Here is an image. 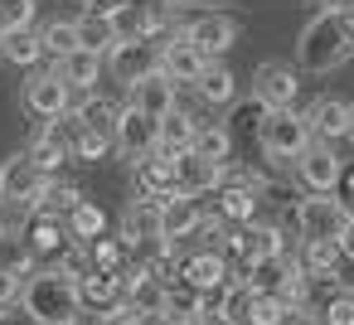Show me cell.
<instances>
[{
	"mask_svg": "<svg viewBox=\"0 0 354 325\" xmlns=\"http://www.w3.org/2000/svg\"><path fill=\"white\" fill-rule=\"evenodd\" d=\"M320 325H354V296L349 291H330L320 306Z\"/></svg>",
	"mask_w": 354,
	"mask_h": 325,
	"instance_id": "b9f144b4",
	"label": "cell"
},
{
	"mask_svg": "<svg viewBox=\"0 0 354 325\" xmlns=\"http://www.w3.org/2000/svg\"><path fill=\"white\" fill-rule=\"evenodd\" d=\"M20 310L35 325H83V291L59 267H35L20 286Z\"/></svg>",
	"mask_w": 354,
	"mask_h": 325,
	"instance_id": "6da1fadb",
	"label": "cell"
},
{
	"mask_svg": "<svg viewBox=\"0 0 354 325\" xmlns=\"http://www.w3.org/2000/svg\"><path fill=\"white\" fill-rule=\"evenodd\" d=\"M296 325H320V320H296Z\"/></svg>",
	"mask_w": 354,
	"mask_h": 325,
	"instance_id": "f907efd6",
	"label": "cell"
},
{
	"mask_svg": "<svg viewBox=\"0 0 354 325\" xmlns=\"http://www.w3.org/2000/svg\"><path fill=\"white\" fill-rule=\"evenodd\" d=\"M127 107L146 112L151 122H160L165 112H175V107H180V88H175L165 73H151V78H141L136 88H127Z\"/></svg>",
	"mask_w": 354,
	"mask_h": 325,
	"instance_id": "ac0fdd59",
	"label": "cell"
},
{
	"mask_svg": "<svg viewBox=\"0 0 354 325\" xmlns=\"http://www.w3.org/2000/svg\"><path fill=\"white\" fill-rule=\"evenodd\" d=\"M296 98H301V73H296L291 64L267 59V64L252 68V102H257L262 112H291Z\"/></svg>",
	"mask_w": 354,
	"mask_h": 325,
	"instance_id": "9c48e42d",
	"label": "cell"
},
{
	"mask_svg": "<svg viewBox=\"0 0 354 325\" xmlns=\"http://www.w3.org/2000/svg\"><path fill=\"white\" fill-rule=\"evenodd\" d=\"M0 54H6V64H20V68H39V59H44V44H39V30H15V35H6V44H0Z\"/></svg>",
	"mask_w": 354,
	"mask_h": 325,
	"instance_id": "836d02e7",
	"label": "cell"
},
{
	"mask_svg": "<svg viewBox=\"0 0 354 325\" xmlns=\"http://www.w3.org/2000/svg\"><path fill=\"white\" fill-rule=\"evenodd\" d=\"M199 325H223V320H214V315H204V320H199Z\"/></svg>",
	"mask_w": 354,
	"mask_h": 325,
	"instance_id": "681fc988",
	"label": "cell"
},
{
	"mask_svg": "<svg viewBox=\"0 0 354 325\" xmlns=\"http://www.w3.org/2000/svg\"><path fill=\"white\" fill-rule=\"evenodd\" d=\"M44 185H49V180L39 175V165L30 160V151H20V156H10L6 165H0V204H20V209L35 214Z\"/></svg>",
	"mask_w": 354,
	"mask_h": 325,
	"instance_id": "8fae6325",
	"label": "cell"
},
{
	"mask_svg": "<svg viewBox=\"0 0 354 325\" xmlns=\"http://www.w3.org/2000/svg\"><path fill=\"white\" fill-rule=\"evenodd\" d=\"M59 68V78L68 83V93H83V98H93L97 93V83H102V73H107V64L97 59V54H68V59H59L54 64Z\"/></svg>",
	"mask_w": 354,
	"mask_h": 325,
	"instance_id": "603a6c76",
	"label": "cell"
},
{
	"mask_svg": "<svg viewBox=\"0 0 354 325\" xmlns=\"http://www.w3.org/2000/svg\"><path fill=\"white\" fill-rule=\"evenodd\" d=\"M0 325H35V320H30L20 306H10V310H0Z\"/></svg>",
	"mask_w": 354,
	"mask_h": 325,
	"instance_id": "f6af8a7d",
	"label": "cell"
},
{
	"mask_svg": "<svg viewBox=\"0 0 354 325\" xmlns=\"http://www.w3.org/2000/svg\"><path fill=\"white\" fill-rule=\"evenodd\" d=\"M73 204H83V189L73 185V180H49L44 185V194H39V204H35V214H54V219H68L73 214Z\"/></svg>",
	"mask_w": 354,
	"mask_h": 325,
	"instance_id": "d6a6232c",
	"label": "cell"
},
{
	"mask_svg": "<svg viewBox=\"0 0 354 325\" xmlns=\"http://www.w3.org/2000/svg\"><path fill=\"white\" fill-rule=\"evenodd\" d=\"M64 223H68V238H73L78 248H88V243H97V238H107V228H112V219H107V209H102V204H93V199H83V204H73V214H68Z\"/></svg>",
	"mask_w": 354,
	"mask_h": 325,
	"instance_id": "4316f807",
	"label": "cell"
},
{
	"mask_svg": "<svg viewBox=\"0 0 354 325\" xmlns=\"http://www.w3.org/2000/svg\"><path fill=\"white\" fill-rule=\"evenodd\" d=\"M35 252H30V243L20 238V233H6V228H0V272H10V277H35Z\"/></svg>",
	"mask_w": 354,
	"mask_h": 325,
	"instance_id": "1f68e13d",
	"label": "cell"
},
{
	"mask_svg": "<svg viewBox=\"0 0 354 325\" xmlns=\"http://www.w3.org/2000/svg\"><path fill=\"white\" fill-rule=\"evenodd\" d=\"M102 64H107L112 83H122V88H136L141 78L160 73V44H156V39H146V44H117V49H112Z\"/></svg>",
	"mask_w": 354,
	"mask_h": 325,
	"instance_id": "4fadbf2b",
	"label": "cell"
},
{
	"mask_svg": "<svg viewBox=\"0 0 354 325\" xmlns=\"http://www.w3.org/2000/svg\"><path fill=\"white\" fill-rule=\"evenodd\" d=\"M310 146V127L306 117L291 107V112H262L257 117V151L262 160L272 165H296V156H306Z\"/></svg>",
	"mask_w": 354,
	"mask_h": 325,
	"instance_id": "277c9868",
	"label": "cell"
},
{
	"mask_svg": "<svg viewBox=\"0 0 354 325\" xmlns=\"http://www.w3.org/2000/svg\"><path fill=\"white\" fill-rule=\"evenodd\" d=\"M39 44H44V54L59 64V59H68V54H78V30H73V20H49L44 30H39Z\"/></svg>",
	"mask_w": 354,
	"mask_h": 325,
	"instance_id": "d590c367",
	"label": "cell"
},
{
	"mask_svg": "<svg viewBox=\"0 0 354 325\" xmlns=\"http://www.w3.org/2000/svg\"><path fill=\"white\" fill-rule=\"evenodd\" d=\"M88 262H93V272H107V277H117L127 262H131V252L122 248V238H97V243H88Z\"/></svg>",
	"mask_w": 354,
	"mask_h": 325,
	"instance_id": "74e56055",
	"label": "cell"
},
{
	"mask_svg": "<svg viewBox=\"0 0 354 325\" xmlns=\"http://www.w3.org/2000/svg\"><path fill=\"white\" fill-rule=\"evenodd\" d=\"M194 136H199V122H194L185 107H175V112H165V117L156 122V151H165V156L194 151Z\"/></svg>",
	"mask_w": 354,
	"mask_h": 325,
	"instance_id": "7402d4cb",
	"label": "cell"
},
{
	"mask_svg": "<svg viewBox=\"0 0 354 325\" xmlns=\"http://www.w3.org/2000/svg\"><path fill=\"white\" fill-rule=\"evenodd\" d=\"M354 228V209L344 204V199H335V194H306V199H296L291 204V214H286V223H281V233L286 238H301V243H344V233Z\"/></svg>",
	"mask_w": 354,
	"mask_h": 325,
	"instance_id": "3957f363",
	"label": "cell"
},
{
	"mask_svg": "<svg viewBox=\"0 0 354 325\" xmlns=\"http://www.w3.org/2000/svg\"><path fill=\"white\" fill-rule=\"evenodd\" d=\"M160 315H165L170 325H199V320L209 315V301H204V296H194V291H185V286H170V291H165Z\"/></svg>",
	"mask_w": 354,
	"mask_h": 325,
	"instance_id": "4dcf8cb0",
	"label": "cell"
},
{
	"mask_svg": "<svg viewBox=\"0 0 354 325\" xmlns=\"http://www.w3.org/2000/svg\"><path fill=\"white\" fill-rule=\"evenodd\" d=\"M339 20H344V30H349V35H354V6H349V10H344V15H339Z\"/></svg>",
	"mask_w": 354,
	"mask_h": 325,
	"instance_id": "c3c4849f",
	"label": "cell"
},
{
	"mask_svg": "<svg viewBox=\"0 0 354 325\" xmlns=\"http://www.w3.org/2000/svg\"><path fill=\"white\" fill-rule=\"evenodd\" d=\"M228 281H233V262H228L223 248H199V252L180 257V267H175V286H185V291H194L204 301L218 296Z\"/></svg>",
	"mask_w": 354,
	"mask_h": 325,
	"instance_id": "8992f818",
	"label": "cell"
},
{
	"mask_svg": "<svg viewBox=\"0 0 354 325\" xmlns=\"http://www.w3.org/2000/svg\"><path fill=\"white\" fill-rule=\"evenodd\" d=\"M117 151V141L112 136H102V131H78V141H73V160H107Z\"/></svg>",
	"mask_w": 354,
	"mask_h": 325,
	"instance_id": "60d3db41",
	"label": "cell"
},
{
	"mask_svg": "<svg viewBox=\"0 0 354 325\" xmlns=\"http://www.w3.org/2000/svg\"><path fill=\"white\" fill-rule=\"evenodd\" d=\"M73 30H78V49H83V54L107 59V54L117 49V30H112V20H107V15H97V10L78 15V20H73Z\"/></svg>",
	"mask_w": 354,
	"mask_h": 325,
	"instance_id": "83f0119b",
	"label": "cell"
},
{
	"mask_svg": "<svg viewBox=\"0 0 354 325\" xmlns=\"http://www.w3.org/2000/svg\"><path fill=\"white\" fill-rule=\"evenodd\" d=\"M223 180H228V165H214V160H204V156H194V151L175 156V189H180V194L209 199V194L223 189Z\"/></svg>",
	"mask_w": 354,
	"mask_h": 325,
	"instance_id": "9a60e30c",
	"label": "cell"
},
{
	"mask_svg": "<svg viewBox=\"0 0 354 325\" xmlns=\"http://www.w3.org/2000/svg\"><path fill=\"white\" fill-rule=\"evenodd\" d=\"M354 59V35L335 10H315L296 35V68L306 73H335Z\"/></svg>",
	"mask_w": 354,
	"mask_h": 325,
	"instance_id": "7a4b0ae2",
	"label": "cell"
},
{
	"mask_svg": "<svg viewBox=\"0 0 354 325\" xmlns=\"http://www.w3.org/2000/svg\"><path fill=\"white\" fill-rule=\"evenodd\" d=\"M257 204H262V199H257L252 189H243V185H223V189H218L214 214H218L228 228H243V223H252V219H257Z\"/></svg>",
	"mask_w": 354,
	"mask_h": 325,
	"instance_id": "f546056e",
	"label": "cell"
},
{
	"mask_svg": "<svg viewBox=\"0 0 354 325\" xmlns=\"http://www.w3.org/2000/svg\"><path fill=\"white\" fill-rule=\"evenodd\" d=\"M199 223H204V204L189 199V194H180V199H170V204L160 209V238L175 243V248H180L185 238H194Z\"/></svg>",
	"mask_w": 354,
	"mask_h": 325,
	"instance_id": "44dd1931",
	"label": "cell"
},
{
	"mask_svg": "<svg viewBox=\"0 0 354 325\" xmlns=\"http://www.w3.org/2000/svg\"><path fill=\"white\" fill-rule=\"evenodd\" d=\"M339 185H344V194H349V199H354V170H349V175H344V180H339Z\"/></svg>",
	"mask_w": 354,
	"mask_h": 325,
	"instance_id": "7dc6e473",
	"label": "cell"
},
{
	"mask_svg": "<svg viewBox=\"0 0 354 325\" xmlns=\"http://www.w3.org/2000/svg\"><path fill=\"white\" fill-rule=\"evenodd\" d=\"M194 93H199V102H209V107H228V102L238 98V78H233V68H228L223 59H214V64H204Z\"/></svg>",
	"mask_w": 354,
	"mask_h": 325,
	"instance_id": "484cf974",
	"label": "cell"
},
{
	"mask_svg": "<svg viewBox=\"0 0 354 325\" xmlns=\"http://www.w3.org/2000/svg\"><path fill=\"white\" fill-rule=\"evenodd\" d=\"M291 170H296V185H301L306 194H335L339 180H344V160H339V151H335V146H320V141H310L306 156H296Z\"/></svg>",
	"mask_w": 354,
	"mask_h": 325,
	"instance_id": "30bf717a",
	"label": "cell"
},
{
	"mask_svg": "<svg viewBox=\"0 0 354 325\" xmlns=\"http://www.w3.org/2000/svg\"><path fill=\"white\" fill-rule=\"evenodd\" d=\"M248 310H252V286L233 272V281L218 296H209V315L223 320V325H248Z\"/></svg>",
	"mask_w": 354,
	"mask_h": 325,
	"instance_id": "cb8c5ba5",
	"label": "cell"
},
{
	"mask_svg": "<svg viewBox=\"0 0 354 325\" xmlns=\"http://www.w3.org/2000/svg\"><path fill=\"white\" fill-rule=\"evenodd\" d=\"M117 151L136 165L146 156H156V122L136 107H122V122H117Z\"/></svg>",
	"mask_w": 354,
	"mask_h": 325,
	"instance_id": "ffe728a7",
	"label": "cell"
},
{
	"mask_svg": "<svg viewBox=\"0 0 354 325\" xmlns=\"http://www.w3.org/2000/svg\"><path fill=\"white\" fill-rule=\"evenodd\" d=\"M223 252H228V262L238 257V267H248V262H257V257H291V243H286V233H281L277 223L252 219V223H243V228H228Z\"/></svg>",
	"mask_w": 354,
	"mask_h": 325,
	"instance_id": "ba28073f",
	"label": "cell"
},
{
	"mask_svg": "<svg viewBox=\"0 0 354 325\" xmlns=\"http://www.w3.org/2000/svg\"><path fill=\"white\" fill-rule=\"evenodd\" d=\"M0 6H6V0H0Z\"/></svg>",
	"mask_w": 354,
	"mask_h": 325,
	"instance_id": "f5cc1de1",
	"label": "cell"
},
{
	"mask_svg": "<svg viewBox=\"0 0 354 325\" xmlns=\"http://www.w3.org/2000/svg\"><path fill=\"white\" fill-rule=\"evenodd\" d=\"M131 185H136V199H151V204H160V209H165L170 199H180V189H175V156L156 151V156L136 160Z\"/></svg>",
	"mask_w": 354,
	"mask_h": 325,
	"instance_id": "5bb4252c",
	"label": "cell"
},
{
	"mask_svg": "<svg viewBox=\"0 0 354 325\" xmlns=\"http://www.w3.org/2000/svg\"><path fill=\"white\" fill-rule=\"evenodd\" d=\"M131 325H170L165 315H146V320H131Z\"/></svg>",
	"mask_w": 354,
	"mask_h": 325,
	"instance_id": "bcb514c9",
	"label": "cell"
},
{
	"mask_svg": "<svg viewBox=\"0 0 354 325\" xmlns=\"http://www.w3.org/2000/svg\"><path fill=\"white\" fill-rule=\"evenodd\" d=\"M54 267H59V272H68L73 281H83V277L93 272V262H88V248H78V243H73V248H68V252H64Z\"/></svg>",
	"mask_w": 354,
	"mask_h": 325,
	"instance_id": "7bdbcfd3",
	"label": "cell"
},
{
	"mask_svg": "<svg viewBox=\"0 0 354 325\" xmlns=\"http://www.w3.org/2000/svg\"><path fill=\"white\" fill-rule=\"evenodd\" d=\"M175 35H185L209 64L223 59L233 44H238V20L223 15V10H199V15H180L175 20Z\"/></svg>",
	"mask_w": 354,
	"mask_h": 325,
	"instance_id": "5b68a950",
	"label": "cell"
},
{
	"mask_svg": "<svg viewBox=\"0 0 354 325\" xmlns=\"http://www.w3.org/2000/svg\"><path fill=\"white\" fill-rule=\"evenodd\" d=\"M20 102H25V112L44 127V122H59L64 112H73V93H68V83L59 78V68H35L30 78H25V88H20Z\"/></svg>",
	"mask_w": 354,
	"mask_h": 325,
	"instance_id": "52a82bcc",
	"label": "cell"
},
{
	"mask_svg": "<svg viewBox=\"0 0 354 325\" xmlns=\"http://www.w3.org/2000/svg\"><path fill=\"white\" fill-rule=\"evenodd\" d=\"M349 136H354V131H349Z\"/></svg>",
	"mask_w": 354,
	"mask_h": 325,
	"instance_id": "db71d44e",
	"label": "cell"
},
{
	"mask_svg": "<svg viewBox=\"0 0 354 325\" xmlns=\"http://www.w3.org/2000/svg\"><path fill=\"white\" fill-rule=\"evenodd\" d=\"M248 325H296V310H291L281 296H252Z\"/></svg>",
	"mask_w": 354,
	"mask_h": 325,
	"instance_id": "f35d334b",
	"label": "cell"
},
{
	"mask_svg": "<svg viewBox=\"0 0 354 325\" xmlns=\"http://www.w3.org/2000/svg\"><path fill=\"white\" fill-rule=\"evenodd\" d=\"M20 277H10V272H0V310H10V306H20Z\"/></svg>",
	"mask_w": 354,
	"mask_h": 325,
	"instance_id": "ee69618b",
	"label": "cell"
},
{
	"mask_svg": "<svg viewBox=\"0 0 354 325\" xmlns=\"http://www.w3.org/2000/svg\"><path fill=\"white\" fill-rule=\"evenodd\" d=\"M20 238L30 243V252H35V262H59L68 248H73V238H68V223L64 219H54V214H35L25 228H20Z\"/></svg>",
	"mask_w": 354,
	"mask_h": 325,
	"instance_id": "2e32d148",
	"label": "cell"
},
{
	"mask_svg": "<svg viewBox=\"0 0 354 325\" xmlns=\"http://www.w3.org/2000/svg\"><path fill=\"white\" fill-rule=\"evenodd\" d=\"M39 0H6L0 6V30L15 35V30H39Z\"/></svg>",
	"mask_w": 354,
	"mask_h": 325,
	"instance_id": "ab89813d",
	"label": "cell"
},
{
	"mask_svg": "<svg viewBox=\"0 0 354 325\" xmlns=\"http://www.w3.org/2000/svg\"><path fill=\"white\" fill-rule=\"evenodd\" d=\"M301 117L310 127V141H320V146H344L354 131V107L344 98H315Z\"/></svg>",
	"mask_w": 354,
	"mask_h": 325,
	"instance_id": "7c38bea8",
	"label": "cell"
},
{
	"mask_svg": "<svg viewBox=\"0 0 354 325\" xmlns=\"http://www.w3.org/2000/svg\"><path fill=\"white\" fill-rule=\"evenodd\" d=\"M0 44H6V30H0Z\"/></svg>",
	"mask_w": 354,
	"mask_h": 325,
	"instance_id": "816d5d0a",
	"label": "cell"
},
{
	"mask_svg": "<svg viewBox=\"0 0 354 325\" xmlns=\"http://www.w3.org/2000/svg\"><path fill=\"white\" fill-rule=\"evenodd\" d=\"M122 107H127V102L93 93V98H83V102H78L73 112H78V122H83L88 131H102V136H112V141H117V122H122Z\"/></svg>",
	"mask_w": 354,
	"mask_h": 325,
	"instance_id": "f1b7e54d",
	"label": "cell"
},
{
	"mask_svg": "<svg viewBox=\"0 0 354 325\" xmlns=\"http://www.w3.org/2000/svg\"><path fill=\"white\" fill-rule=\"evenodd\" d=\"M78 291H83V310H93V315H112V310L122 306V272H117V277H107V272H88V277L78 281Z\"/></svg>",
	"mask_w": 354,
	"mask_h": 325,
	"instance_id": "d4e9b609",
	"label": "cell"
},
{
	"mask_svg": "<svg viewBox=\"0 0 354 325\" xmlns=\"http://www.w3.org/2000/svg\"><path fill=\"white\" fill-rule=\"evenodd\" d=\"M194 156H204V160H214V165H228V156H233V131L228 127H199V136H194Z\"/></svg>",
	"mask_w": 354,
	"mask_h": 325,
	"instance_id": "8d00e7d4",
	"label": "cell"
},
{
	"mask_svg": "<svg viewBox=\"0 0 354 325\" xmlns=\"http://www.w3.org/2000/svg\"><path fill=\"white\" fill-rule=\"evenodd\" d=\"M296 277H301L296 257H257L243 267V281L252 286V296H281Z\"/></svg>",
	"mask_w": 354,
	"mask_h": 325,
	"instance_id": "d6986e66",
	"label": "cell"
},
{
	"mask_svg": "<svg viewBox=\"0 0 354 325\" xmlns=\"http://www.w3.org/2000/svg\"><path fill=\"white\" fill-rule=\"evenodd\" d=\"M25 151H30V160L39 165V175H44V180H59V170H64V165L73 160V156H68V151H64L59 141H49V136H44L39 127H35V141H30Z\"/></svg>",
	"mask_w": 354,
	"mask_h": 325,
	"instance_id": "e575fe53",
	"label": "cell"
},
{
	"mask_svg": "<svg viewBox=\"0 0 354 325\" xmlns=\"http://www.w3.org/2000/svg\"><path fill=\"white\" fill-rule=\"evenodd\" d=\"M204 64H209V59H204L185 35H175V30L165 35V44H160V73H165L175 88H180V83H189V88H194V83H199V73H204Z\"/></svg>",
	"mask_w": 354,
	"mask_h": 325,
	"instance_id": "e0dca14e",
	"label": "cell"
}]
</instances>
